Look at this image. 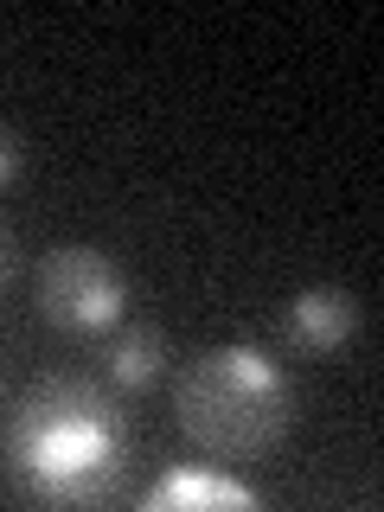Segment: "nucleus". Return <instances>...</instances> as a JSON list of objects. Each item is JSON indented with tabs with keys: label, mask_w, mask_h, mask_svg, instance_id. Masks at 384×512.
Instances as JSON below:
<instances>
[{
	"label": "nucleus",
	"mask_w": 384,
	"mask_h": 512,
	"mask_svg": "<svg viewBox=\"0 0 384 512\" xmlns=\"http://www.w3.org/2000/svg\"><path fill=\"white\" fill-rule=\"evenodd\" d=\"M20 167H26V141L13 135L7 122H0V192H7L13 180H20Z\"/></svg>",
	"instance_id": "obj_7"
},
{
	"label": "nucleus",
	"mask_w": 384,
	"mask_h": 512,
	"mask_svg": "<svg viewBox=\"0 0 384 512\" xmlns=\"http://www.w3.org/2000/svg\"><path fill=\"white\" fill-rule=\"evenodd\" d=\"M173 410L192 448L218 461H256L295 423V384L263 346H212L180 372Z\"/></svg>",
	"instance_id": "obj_2"
},
{
	"label": "nucleus",
	"mask_w": 384,
	"mask_h": 512,
	"mask_svg": "<svg viewBox=\"0 0 384 512\" xmlns=\"http://www.w3.org/2000/svg\"><path fill=\"white\" fill-rule=\"evenodd\" d=\"M7 282H13V231L0 224V288H7Z\"/></svg>",
	"instance_id": "obj_8"
},
{
	"label": "nucleus",
	"mask_w": 384,
	"mask_h": 512,
	"mask_svg": "<svg viewBox=\"0 0 384 512\" xmlns=\"http://www.w3.org/2000/svg\"><path fill=\"white\" fill-rule=\"evenodd\" d=\"M128 308V276L96 244H64L39 263V314L58 333H109Z\"/></svg>",
	"instance_id": "obj_3"
},
{
	"label": "nucleus",
	"mask_w": 384,
	"mask_h": 512,
	"mask_svg": "<svg viewBox=\"0 0 384 512\" xmlns=\"http://www.w3.org/2000/svg\"><path fill=\"white\" fill-rule=\"evenodd\" d=\"M282 333L295 352H314V359H327V352H346L352 333H359V295L340 282H320V288H301L295 301H288L282 314Z\"/></svg>",
	"instance_id": "obj_4"
},
{
	"label": "nucleus",
	"mask_w": 384,
	"mask_h": 512,
	"mask_svg": "<svg viewBox=\"0 0 384 512\" xmlns=\"http://www.w3.org/2000/svg\"><path fill=\"white\" fill-rule=\"evenodd\" d=\"M128 416L90 378L52 372L7 416V474L39 506H103L128 480Z\"/></svg>",
	"instance_id": "obj_1"
},
{
	"label": "nucleus",
	"mask_w": 384,
	"mask_h": 512,
	"mask_svg": "<svg viewBox=\"0 0 384 512\" xmlns=\"http://www.w3.org/2000/svg\"><path fill=\"white\" fill-rule=\"evenodd\" d=\"M160 365H167V333L160 327H122L116 340H109L103 372H109L116 391H148L160 378Z\"/></svg>",
	"instance_id": "obj_6"
},
{
	"label": "nucleus",
	"mask_w": 384,
	"mask_h": 512,
	"mask_svg": "<svg viewBox=\"0 0 384 512\" xmlns=\"http://www.w3.org/2000/svg\"><path fill=\"white\" fill-rule=\"evenodd\" d=\"M141 506L148 512H250L256 487H244V480H231L218 468H173L141 493Z\"/></svg>",
	"instance_id": "obj_5"
}]
</instances>
